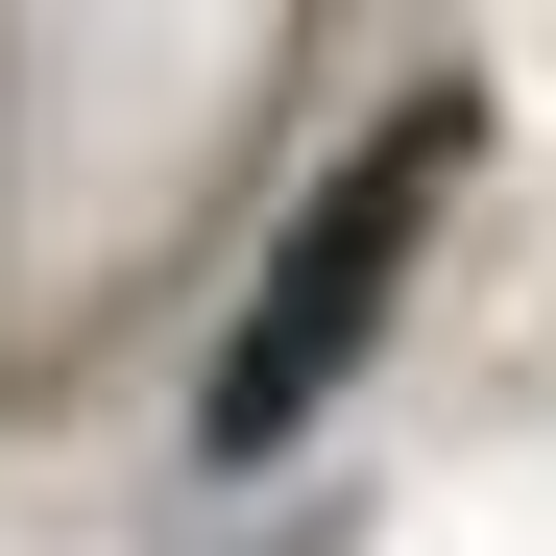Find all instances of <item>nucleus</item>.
Here are the masks:
<instances>
[{
	"mask_svg": "<svg viewBox=\"0 0 556 556\" xmlns=\"http://www.w3.org/2000/svg\"><path fill=\"white\" fill-rule=\"evenodd\" d=\"M459 146H484V122H459V98H412V122L363 146L339 194L291 218V242H266V291H242L218 388H194V435H218V459H291V435L363 388V339H388V291H412V218L459 194Z\"/></svg>",
	"mask_w": 556,
	"mask_h": 556,
	"instance_id": "f257e3e1",
	"label": "nucleus"
}]
</instances>
